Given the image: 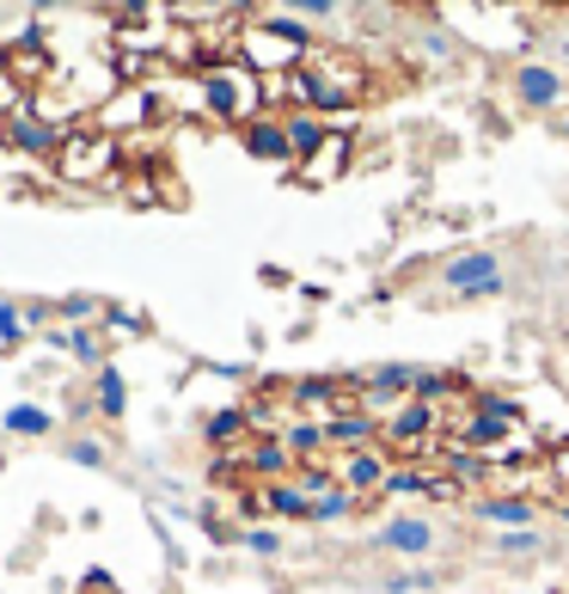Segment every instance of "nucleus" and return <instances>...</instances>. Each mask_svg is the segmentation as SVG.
I'll return each instance as SVG.
<instances>
[{
    "mask_svg": "<svg viewBox=\"0 0 569 594\" xmlns=\"http://www.w3.org/2000/svg\"><path fill=\"white\" fill-rule=\"evenodd\" d=\"M435 282H441L447 300H490V295H502V288H508V258L496 246L453 251Z\"/></svg>",
    "mask_w": 569,
    "mask_h": 594,
    "instance_id": "f257e3e1",
    "label": "nucleus"
},
{
    "mask_svg": "<svg viewBox=\"0 0 569 594\" xmlns=\"http://www.w3.org/2000/svg\"><path fill=\"white\" fill-rule=\"evenodd\" d=\"M435 539H441L435 521H423V515H386L380 527H374L368 546L380 551V558H416V563H423L435 551Z\"/></svg>",
    "mask_w": 569,
    "mask_h": 594,
    "instance_id": "f03ea898",
    "label": "nucleus"
},
{
    "mask_svg": "<svg viewBox=\"0 0 569 594\" xmlns=\"http://www.w3.org/2000/svg\"><path fill=\"white\" fill-rule=\"evenodd\" d=\"M514 98H521V110H557V105L569 98L564 68H552V62H521V68H514Z\"/></svg>",
    "mask_w": 569,
    "mask_h": 594,
    "instance_id": "7ed1b4c3",
    "label": "nucleus"
},
{
    "mask_svg": "<svg viewBox=\"0 0 569 594\" xmlns=\"http://www.w3.org/2000/svg\"><path fill=\"white\" fill-rule=\"evenodd\" d=\"M93 411L105 423H123L129 417V375L117 368V361H105V368L93 375Z\"/></svg>",
    "mask_w": 569,
    "mask_h": 594,
    "instance_id": "20e7f679",
    "label": "nucleus"
},
{
    "mask_svg": "<svg viewBox=\"0 0 569 594\" xmlns=\"http://www.w3.org/2000/svg\"><path fill=\"white\" fill-rule=\"evenodd\" d=\"M105 166H110V141L105 135H68L62 141V178L80 185V173H105Z\"/></svg>",
    "mask_w": 569,
    "mask_h": 594,
    "instance_id": "39448f33",
    "label": "nucleus"
},
{
    "mask_svg": "<svg viewBox=\"0 0 569 594\" xmlns=\"http://www.w3.org/2000/svg\"><path fill=\"white\" fill-rule=\"evenodd\" d=\"M282 448H288L300 466H307V460H324V448H331V429H324L319 417H288V423H282Z\"/></svg>",
    "mask_w": 569,
    "mask_h": 594,
    "instance_id": "423d86ee",
    "label": "nucleus"
},
{
    "mask_svg": "<svg viewBox=\"0 0 569 594\" xmlns=\"http://www.w3.org/2000/svg\"><path fill=\"white\" fill-rule=\"evenodd\" d=\"M282 129H288V154H300V159H312L324 141L337 135V129H324L319 110H288V117H282Z\"/></svg>",
    "mask_w": 569,
    "mask_h": 594,
    "instance_id": "0eeeda50",
    "label": "nucleus"
},
{
    "mask_svg": "<svg viewBox=\"0 0 569 594\" xmlns=\"http://www.w3.org/2000/svg\"><path fill=\"white\" fill-rule=\"evenodd\" d=\"M416 375H423V368L386 361V368H368V375H361V387H368V399H374V405H392L399 392H416Z\"/></svg>",
    "mask_w": 569,
    "mask_h": 594,
    "instance_id": "6e6552de",
    "label": "nucleus"
},
{
    "mask_svg": "<svg viewBox=\"0 0 569 594\" xmlns=\"http://www.w3.org/2000/svg\"><path fill=\"white\" fill-rule=\"evenodd\" d=\"M246 466L263 472L270 485H282V478H294V466H300V460L282 448V436H263V441H251V448H246Z\"/></svg>",
    "mask_w": 569,
    "mask_h": 594,
    "instance_id": "1a4fd4ad",
    "label": "nucleus"
},
{
    "mask_svg": "<svg viewBox=\"0 0 569 594\" xmlns=\"http://www.w3.org/2000/svg\"><path fill=\"white\" fill-rule=\"evenodd\" d=\"M472 515L477 521H496L502 533H514V527H533V502H526V497H477Z\"/></svg>",
    "mask_w": 569,
    "mask_h": 594,
    "instance_id": "9d476101",
    "label": "nucleus"
},
{
    "mask_svg": "<svg viewBox=\"0 0 569 594\" xmlns=\"http://www.w3.org/2000/svg\"><path fill=\"white\" fill-rule=\"evenodd\" d=\"M386 460L380 454H343V466H337V478H343V490H355V497H368V490H380L386 485Z\"/></svg>",
    "mask_w": 569,
    "mask_h": 594,
    "instance_id": "9b49d317",
    "label": "nucleus"
},
{
    "mask_svg": "<svg viewBox=\"0 0 569 594\" xmlns=\"http://www.w3.org/2000/svg\"><path fill=\"white\" fill-rule=\"evenodd\" d=\"M246 429H251V411L246 405H221V411L202 417V441H209V448H233Z\"/></svg>",
    "mask_w": 569,
    "mask_h": 594,
    "instance_id": "f8f14e48",
    "label": "nucleus"
},
{
    "mask_svg": "<svg viewBox=\"0 0 569 594\" xmlns=\"http://www.w3.org/2000/svg\"><path fill=\"white\" fill-rule=\"evenodd\" d=\"M263 509H270L276 521H312V497L294 485V478H282V485L263 490Z\"/></svg>",
    "mask_w": 569,
    "mask_h": 594,
    "instance_id": "ddd939ff",
    "label": "nucleus"
},
{
    "mask_svg": "<svg viewBox=\"0 0 569 594\" xmlns=\"http://www.w3.org/2000/svg\"><path fill=\"white\" fill-rule=\"evenodd\" d=\"M324 429H331V448H349V454H368V441H374L368 411H343V417H331Z\"/></svg>",
    "mask_w": 569,
    "mask_h": 594,
    "instance_id": "4468645a",
    "label": "nucleus"
},
{
    "mask_svg": "<svg viewBox=\"0 0 569 594\" xmlns=\"http://www.w3.org/2000/svg\"><path fill=\"white\" fill-rule=\"evenodd\" d=\"M0 429L19 436V441H44V436H56V417H49L44 405H13L7 417H0Z\"/></svg>",
    "mask_w": 569,
    "mask_h": 594,
    "instance_id": "2eb2a0df",
    "label": "nucleus"
},
{
    "mask_svg": "<svg viewBox=\"0 0 569 594\" xmlns=\"http://www.w3.org/2000/svg\"><path fill=\"white\" fill-rule=\"evenodd\" d=\"M343 166H349V141L331 135V147H319L312 159H300V178H307V185H331V178H337Z\"/></svg>",
    "mask_w": 569,
    "mask_h": 594,
    "instance_id": "dca6fc26",
    "label": "nucleus"
},
{
    "mask_svg": "<svg viewBox=\"0 0 569 594\" xmlns=\"http://www.w3.org/2000/svg\"><path fill=\"white\" fill-rule=\"evenodd\" d=\"M56 344H62V349H68V356H74V361H80V368H93V375H98V368H105V337H98V331H93V325H74V331H56Z\"/></svg>",
    "mask_w": 569,
    "mask_h": 594,
    "instance_id": "f3484780",
    "label": "nucleus"
},
{
    "mask_svg": "<svg viewBox=\"0 0 569 594\" xmlns=\"http://www.w3.org/2000/svg\"><path fill=\"white\" fill-rule=\"evenodd\" d=\"M246 147L258 159H294L288 154V129H282V117L270 123V117H258V123H246Z\"/></svg>",
    "mask_w": 569,
    "mask_h": 594,
    "instance_id": "a211bd4d",
    "label": "nucleus"
},
{
    "mask_svg": "<svg viewBox=\"0 0 569 594\" xmlns=\"http://www.w3.org/2000/svg\"><path fill=\"white\" fill-rule=\"evenodd\" d=\"M545 546H552V539H545V527H514V533H496V558H545Z\"/></svg>",
    "mask_w": 569,
    "mask_h": 594,
    "instance_id": "6ab92c4d",
    "label": "nucleus"
},
{
    "mask_svg": "<svg viewBox=\"0 0 569 594\" xmlns=\"http://www.w3.org/2000/svg\"><path fill=\"white\" fill-rule=\"evenodd\" d=\"M429 485H435V478H429V472H423V466H392V472H386V485H380V497H429Z\"/></svg>",
    "mask_w": 569,
    "mask_h": 594,
    "instance_id": "aec40b11",
    "label": "nucleus"
},
{
    "mask_svg": "<svg viewBox=\"0 0 569 594\" xmlns=\"http://www.w3.org/2000/svg\"><path fill=\"white\" fill-rule=\"evenodd\" d=\"M355 515V490H324L319 502H312V527H337V521H349Z\"/></svg>",
    "mask_w": 569,
    "mask_h": 594,
    "instance_id": "412c9836",
    "label": "nucleus"
},
{
    "mask_svg": "<svg viewBox=\"0 0 569 594\" xmlns=\"http://www.w3.org/2000/svg\"><path fill=\"white\" fill-rule=\"evenodd\" d=\"M294 485H300L312 502H319L324 490H337L343 478H337V466H324V460H307V466H294Z\"/></svg>",
    "mask_w": 569,
    "mask_h": 594,
    "instance_id": "4be33fe9",
    "label": "nucleus"
},
{
    "mask_svg": "<svg viewBox=\"0 0 569 594\" xmlns=\"http://www.w3.org/2000/svg\"><path fill=\"white\" fill-rule=\"evenodd\" d=\"M13 141L25 147V154H49V147H62V129L56 123H13Z\"/></svg>",
    "mask_w": 569,
    "mask_h": 594,
    "instance_id": "5701e85b",
    "label": "nucleus"
},
{
    "mask_svg": "<svg viewBox=\"0 0 569 594\" xmlns=\"http://www.w3.org/2000/svg\"><path fill=\"white\" fill-rule=\"evenodd\" d=\"M32 337V319H25V300L0 295V344H25Z\"/></svg>",
    "mask_w": 569,
    "mask_h": 594,
    "instance_id": "b1692460",
    "label": "nucleus"
},
{
    "mask_svg": "<svg viewBox=\"0 0 569 594\" xmlns=\"http://www.w3.org/2000/svg\"><path fill=\"white\" fill-rule=\"evenodd\" d=\"M56 313H62L68 325H93V319H105V300H93V295H62V300H56Z\"/></svg>",
    "mask_w": 569,
    "mask_h": 594,
    "instance_id": "393cba45",
    "label": "nucleus"
},
{
    "mask_svg": "<svg viewBox=\"0 0 569 594\" xmlns=\"http://www.w3.org/2000/svg\"><path fill=\"white\" fill-rule=\"evenodd\" d=\"M68 460L86 466V472H98V466H110V448L98 436H74V441H68Z\"/></svg>",
    "mask_w": 569,
    "mask_h": 594,
    "instance_id": "a878e982",
    "label": "nucleus"
},
{
    "mask_svg": "<svg viewBox=\"0 0 569 594\" xmlns=\"http://www.w3.org/2000/svg\"><path fill=\"white\" fill-rule=\"evenodd\" d=\"M239 546H246L251 558H282V533L276 527H246L239 533Z\"/></svg>",
    "mask_w": 569,
    "mask_h": 594,
    "instance_id": "bb28decb",
    "label": "nucleus"
},
{
    "mask_svg": "<svg viewBox=\"0 0 569 594\" xmlns=\"http://www.w3.org/2000/svg\"><path fill=\"white\" fill-rule=\"evenodd\" d=\"M429 423H435V411H429V405H411V411H399V423H392V436H399V441H416V429L429 436Z\"/></svg>",
    "mask_w": 569,
    "mask_h": 594,
    "instance_id": "cd10ccee",
    "label": "nucleus"
},
{
    "mask_svg": "<svg viewBox=\"0 0 569 594\" xmlns=\"http://www.w3.org/2000/svg\"><path fill=\"white\" fill-rule=\"evenodd\" d=\"M105 331L110 337H141L147 325H141V313H129V307H105Z\"/></svg>",
    "mask_w": 569,
    "mask_h": 594,
    "instance_id": "c85d7f7f",
    "label": "nucleus"
},
{
    "mask_svg": "<svg viewBox=\"0 0 569 594\" xmlns=\"http://www.w3.org/2000/svg\"><path fill=\"white\" fill-rule=\"evenodd\" d=\"M288 13L307 19V25H331V19H337V0H294Z\"/></svg>",
    "mask_w": 569,
    "mask_h": 594,
    "instance_id": "c756f323",
    "label": "nucleus"
},
{
    "mask_svg": "<svg viewBox=\"0 0 569 594\" xmlns=\"http://www.w3.org/2000/svg\"><path fill=\"white\" fill-rule=\"evenodd\" d=\"M416 44H423V56H429V62H453V37H447L441 25H429Z\"/></svg>",
    "mask_w": 569,
    "mask_h": 594,
    "instance_id": "7c9ffc66",
    "label": "nucleus"
},
{
    "mask_svg": "<svg viewBox=\"0 0 569 594\" xmlns=\"http://www.w3.org/2000/svg\"><path fill=\"white\" fill-rule=\"evenodd\" d=\"M477 417H490L496 429H508V423H521V405H514V399H484V405H477Z\"/></svg>",
    "mask_w": 569,
    "mask_h": 594,
    "instance_id": "2f4dec72",
    "label": "nucleus"
},
{
    "mask_svg": "<svg viewBox=\"0 0 569 594\" xmlns=\"http://www.w3.org/2000/svg\"><path fill=\"white\" fill-rule=\"evenodd\" d=\"M202 533H209V539H215V546H233V539H239V527H227V521H221L215 509H209V515H202Z\"/></svg>",
    "mask_w": 569,
    "mask_h": 594,
    "instance_id": "473e14b6",
    "label": "nucleus"
},
{
    "mask_svg": "<svg viewBox=\"0 0 569 594\" xmlns=\"http://www.w3.org/2000/svg\"><path fill=\"white\" fill-rule=\"evenodd\" d=\"M380 594H416V577H411V570H386Z\"/></svg>",
    "mask_w": 569,
    "mask_h": 594,
    "instance_id": "72a5a7b5",
    "label": "nucleus"
},
{
    "mask_svg": "<svg viewBox=\"0 0 569 594\" xmlns=\"http://www.w3.org/2000/svg\"><path fill=\"white\" fill-rule=\"evenodd\" d=\"M300 399H307V405H331V380H300Z\"/></svg>",
    "mask_w": 569,
    "mask_h": 594,
    "instance_id": "f704fd0d",
    "label": "nucleus"
},
{
    "mask_svg": "<svg viewBox=\"0 0 569 594\" xmlns=\"http://www.w3.org/2000/svg\"><path fill=\"white\" fill-rule=\"evenodd\" d=\"M411 577H416V594H435V589L447 582V570H429V563H416Z\"/></svg>",
    "mask_w": 569,
    "mask_h": 594,
    "instance_id": "c9c22d12",
    "label": "nucleus"
},
{
    "mask_svg": "<svg viewBox=\"0 0 569 594\" xmlns=\"http://www.w3.org/2000/svg\"><path fill=\"white\" fill-rule=\"evenodd\" d=\"M447 392V380L435 375V368H423V375H416V399H441Z\"/></svg>",
    "mask_w": 569,
    "mask_h": 594,
    "instance_id": "e433bc0d",
    "label": "nucleus"
},
{
    "mask_svg": "<svg viewBox=\"0 0 569 594\" xmlns=\"http://www.w3.org/2000/svg\"><path fill=\"white\" fill-rule=\"evenodd\" d=\"M496 436H502V429H496L490 417H472V441H496Z\"/></svg>",
    "mask_w": 569,
    "mask_h": 594,
    "instance_id": "4c0bfd02",
    "label": "nucleus"
},
{
    "mask_svg": "<svg viewBox=\"0 0 569 594\" xmlns=\"http://www.w3.org/2000/svg\"><path fill=\"white\" fill-rule=\"evenodd\" d=\"M557 135H564V141H569V117H564V123H557Z\"/></svg>",
    "mask_w": 569,
    "mask_h": 594,
    "instance_id": "58836bf2",
    "label": "nucleus"
},
{
    "mask_svg": "<svg viewBox=\"0 0 569 594\" xmlns=\"http://www.w3.org/2000/svg\"><path fill=\"white\" fill-rule=\"evenodd\" d=\"M564 527H569V497H564Z\"/></svg>",
    "mask_w": 569,
    "mask_h": 594,
    "instance_id": "ea45409f",
    "label": "nucleus"
},
{
    "mask_svg": "<svg viewBox=\"0 0 569 594\" xmlns=\"http://www.w3.org/2000/svg\"><path fill=\"white\" fill-rule=\"evenodd\" d=\"M564 62H569V37H564Z\"/></svg>",
    "mask_w": 569,
    "mask_h": 594,
    "instance_id": "a19ab883",
    "label": "nucleus"
}]
</instances>
